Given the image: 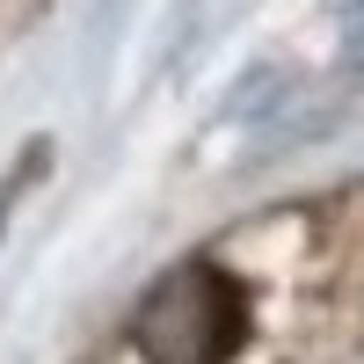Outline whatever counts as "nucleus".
Masks as SVG:
<instances>
[{
	"mask_svg": "<svg viewBox=\"0 0 364 364\" xmlns=\"http://www.w3.org/2000/svg\"><path fill=\"white\" fill-rule=\"evenodd\" d=\"M248 336V299L219 262H182L139 299L132 350L146 364H226Z\"/></svg>",
	"mask_w": 364,
	"mask_h": 364,
	"instance_id": "obj_1",
	"label": "nucleus"
}]
</instances>
